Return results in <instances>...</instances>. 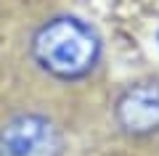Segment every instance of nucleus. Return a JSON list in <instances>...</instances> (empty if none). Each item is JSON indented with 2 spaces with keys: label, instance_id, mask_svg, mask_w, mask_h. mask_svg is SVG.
<instances>
[{
  "label": "nucleus",
  "instance_id": "obj_3",
  "mask_svg": "<svg viewBox=\"0 0 159 156\" xmlns=\"http://www.w3.org/2000/svg\"><path fill=\"white\" fill-rule=\"evenodd\" d=\"M114 119L122 132L143 138L159 132V82H135L117 98Z\"/></svg>",
  "mask_w": 159,
  "mask_h": 156
},
{
  "label": "nucleus",
  "instance_id": "obj_2",
  "mask_svg": "<svg viewBox=\"0 0 159 156\" xmlns=\"http://www.w3.org/2000/svg\"><path fill=\"white\" fill-rule=\"evenodd\" d=\"M58 127L40 114H16L0 124V156H61Z\"/></svg>",
  "mask_w": 159,
  "mask_h": 156
},
{
  "label": "nucleus",
  "instance_id": "obj_1",
  "mask_svg": "<svg viewBox=\"0 0 159 156\" xmlns=\"http://www.w3.org/2000/svg\"><path fill=\"white\" fill-rule=\"evenodd\" d=\"M101 37L90 24L74 16L45 21L32 37V58L58 79H80L98 64Z\"/></svg>",
  "mask_w": 159,
  "mask_h": 156
}]
</instances>
